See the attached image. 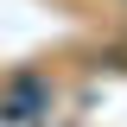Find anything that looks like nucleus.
<instances>
[{
  "label": "nucleus",
  "mask_w": 127,
  "mask_h": 127,
  "mask_svg": "<svg viewBox=\"0 0 127 127\" xmlns=\"http://www.w3.org/2000/svg\"><path fill=\"white\" fill-rule=\"evenodd\" d=\"M51 108V89L38 76H13V89H6V108L0 114H13V121H38V114Z\"/></svg>",
  "instance_id": "1"
}]
</instances>
